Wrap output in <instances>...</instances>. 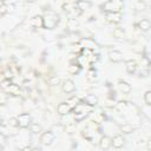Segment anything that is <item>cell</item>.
Masks as SVG:
<instances>
[{
    "instance_id": "836d02e7",
    "label": "cell",
    "mask_w": 151,
    "mask_h": 151,
    "mask_svg": "<svg viewBox=\"0 0 151 151\" xmlns=\"http://www.w3.org/2000/svg\"><path fill=\"white\" fill-rule=\"evenodd\" d=\"M35 1H37V0H26V2H31V4H32V2H35Z\"/></svg>"
},
{
    "instance_id": "5bb4252c",
    "label": "cell",
    "mask_w": 151,
    "mask_h": 151,
    "mask_svg": "<svg viewBox=\"0 0 151 151\" xmlns=\"http://www.w3.org/2000/svg\"><path fill=\"white\" fill-rule=\"evenodd\" d=\"M125 67H126L127 73L133 74V73H136L138 65H137V63H136L134 60H129V61H126V66H125Z\"/></svg>"
},
{
    "instance_id": "9a60e30c",
    "label": "cell",
    "mask_w": 151,
    "mask_h": 151,
    "mask_svg": "<svg viewBox=\"0 0 151 151\" xmlns=\"http://www.w3.org/2000/svg\"><path fill=\"white\" fill-rule=\"evenodd\" d=\"M31 25L35 28H40L42 27V17L41 15H34L31 19Z\"/></svg>"
},
{
    "instance_id": "277c9868",
    "label": "cell",
    "mask_w": 151,
    "mask_h": 151,
    "mask_svg": "<svg viewBox=\"0 0 151 151\" xmlns=\"http://www.w3.org/2000/svg\"><path fill=\"white\" fill-rule=\"evenodd\" d=\"M54 138H55V136L52 131H45L40 136V143L44 145H51L54 142Z\"/></svg>"
},
{
    "instance_id": "9c48e42d",
    "label": "cell",
    "mask_w": 151,
    "mask_h": 151,
    "mask_svg": "<svg viewBox=\"0 0 151 151\" xmlns=\"http://www.w3.org/2000/svg\"><path fill=\"white\" fill-rule=\"evenodd\" d=\"M109 58L113 63H119L123 60V53L120 51H117V50H111L109 52Z\"/></svg>"
},
{
    "instance_id": "3957f363",
    "label": "cell",
    "mask_w": 151,
    "mask_h": 151,
    "mask_svg": "<svg viewBox=\"0 0 151 151\" xmlns=\"http://www.w3.org/2000/svg\"><path fill=\"white\" fill-rule=\"evenodd\" d=\"M17 119H18L19 126H20V127H22V129L28 127V126H29V124L32 123V122H31V116H29L28 113H26V112L20 113V114L17 117Z\"/></svg>"
},
{
    "instance_id": "d4e9b609",
    "label": "cell",
    "mask_w": 151,
    "mask_h": 151,
    "mask_svg": "<svg viewBox=\"0 0 151 151\" xmlns=\"http://www.w3.org/2000/svg\"><path fill=\"white\" fill-rule=\"evenodd\" d=\"M66 101H67V103H68V105H70V106L73 109V107H74V106L78 104V103H80V99H79L78 97H76V96H74V97H71V98H68Z\"/></svg>"
},
{
    "instance_id": "1f68e13d",
    "label": "cell",
    "mask_w": 151,
    "mask_h": 151,
    "mask_svg": "<svg viewBox=\"0 0 151 151\" xmlns=\"http://www.w3.org/2000/svg\"><path fill=\"white\" fill-rule=\"evenodd\" d=\"M5 74H6V79H12V77H13L12 72H6Z\"/></svg>"
},
{
    "instance_id": "44dd1931",
    "label": "cell",
    "mask_w": 151,
    "mask_h": 151,
    "mask_svg": "<svg viewBox=\"0 0 151 151\" xmlns=\"http://www.w3.org/2000/svg\"><path fill=\"white\" fill-rule=\"evenodd\" d=\"M66 25H67V27L70 29H77L78 26H79V22H78V20L76 18H71V19L67 20V24Z\"/></svg>"
},
{
    "instance_id": "cb8c5ba5",
    "label": "cell",
    "mask_w": 151,
    "mask_h": 151,
    "mask_svg": "<svg viewBox=\"0 0 151 151\" xmlns=\"http://www.w3.org/2000/svg\"><path fill=\"white\" fill-rule=\"evenodd\" d=\"M80 71V65L79 64H71L68 66V72L72 74H77Z\"/></svg>"
},
{
    "instance_id": "603a6c76",
    "label": "cell",
    "mask_w": 151,
    "mask_h": 151,
    "mask_svg": "<svg viewBox=\"0 0 151 151\" xmlns=\"http://www.w3.org/2000/svg\"><path fill=\"white\" fill-rule=\"evenodd\" d=\"M113 35H114V38H118V39L124 38V35H125V31H124V28H122V27H117V28H114V31H113Z\"/></svg>"
},
{
    "instance_id": "f546056e",
    "label": "cell",
    "mask_w": 151,
    "mask_h": 151,
    "mask_svg": "<svg viewBox=\"0 0 151 151\" xmlns=\"http://www.w3.org/2000/svg\"><path fill=\"white\" fill-rule=\"evenodd\" d=\"M63 9L65 12H70V11H73L74 9V6L72 4H70V2H66V4L63 5Z\"/></svg>"
},
{
    "instance_id": "7c38bea8",
    "label": "cell",
    "mask_w": 151,
    "mask_h": 151,
    "mask_svg": "<svg viewBox=\"0 0 151 151\" xmlns=\"http://www.w3.org/2000/svg\"><path fill=\"white\" fill-rule=\"evenodd\" d=\"M84 103H86L87 105H90V106H96L97 104H98V98H97V96L96 94H92V93H90V94H87L85 98H84Z\"/></svg>"
},
{
    "instance_id": "8992f818",
    "label": "cell",
    "mask_w": 151,
    "mask_h": 151,
    "mask_svg": "<svg viewBox=\"0 0 151 151\" xmlns=\"http://www.w3.org/2000/svg\"><path fill=\"white\" fill-rule=\"evenodd\" d=\"M105 18L109 22L118 24L122 20V14H120V12H109L105 14Z\"/></svg>"
},
{
    "instance_id": "6da1fadb",
    "label": "cell",
    "mask_w": 151,
    "mask_h": 151,
    "mask_svg": "<svg viewBox=\"0 0 151 151\" xmlns=\"http://www.w3.org/2000/svg\"><path fill=\"white\" fill-rule=\"evenodd\" d=\"M59 24V15L48 12L42 17V27L47 28V29H53L57 27V25Z\"/></svg>"
},
{
    "instance_id": "52a82bcc",
    "label": "cell",
    "mask_w": 151,
    "mask_h": 151,
    "mask_svg": "<svg viewBox=\"0 0 151 151\" xmlns=\"http://www.w3.org/2000/svg\"><path fill=\"white\" fill-rule=\"evenodd\" d=\"M71 110H72V107L68 105L67 101H63V103H60V104L57 106V112H58L60 116H66V114H68Z\"/></svg>"
},
{
    "instance_id": "7a4b0ae2",
    "label": "cell",
    "mask_w": 151,
    "mask_h": 151,
    "mask_svg": "<svg viewBox=\"0 0 151 151\" xmlns=\"http://www.w3.org/2000/svg\"><path fill=\"white\" fill-rule=\"evenodd\" d=\"M123 6H124L123 0H107L106 2H104L101 8L106 13H109V12H119Z\"/></svg>"
},
{
    "instance_id": "30bf717a",
    "label": "cell",
    "mask_w": 151,
    "mask_h": 151,
    "mask_svg": "<svg viewBox=\"0 0 151 151\" xmlns=\"http://www.w3.org/2000/svg\"><path fill=\"white\" fill-rule=\"evenodd\" d=\"M118 90L122 92V93H125V94H127V93H130L131 92V85L129 84V83H126V81H124V80H119L118 81Z\"/></svg>"
},
{
    "instance_id": "ac0fdd59",
    "label": "cell",
    "mask_w": 151,
    "mask_h": 151,
    "mask_svg": "<svg viewBox=\"0 0 151 151\" xmlns=\"http://www.w3.org/2000/svg\"><path fill=\"white\" fill-rule=\"evenodd\" d=\"M29 130H31L32 133L39 134V133L42 131V127H41V125L38 124V123H31V124H29Z\"/></svg>"
},
{
    "instance_id": "ba28073f",
    "label": "cell",
    "mask_w": 151,
    "mask_h": 151,
    "mask_svg": "<svg viewBox=\"0 0 151 151\" xmlns=\"http://www.w3.org/2000/svg\"><path fill=\"white\" fill-rule=\"evenodd\" d=\"M124 144H125V139L122 134H117L111 139V145H113V147H116V149L123 147Z\"/></svg>"
},
{
    "instance_id": "4316f807",
    "label": "cell",
    "mask_w": 151,
    "mask_h": 151,
    "mask_svg": "<svg viewBox=\"0 0 151 151\" xmlns=\"http://www.w3.org/2000/svg\"><path fill=\"white\" fill-rule=\"evenodd\" d=\"M48 83H50V85L55 86V85H59L60 79H59V77H58V76H51V78L48 79Z\"/></svg>"
},
{
    "instance_id": "d6a6232c",
    "label": "cell",
    "mask_w": 151,
    "mask_h": 151,
    "mask_svg": "<svg viewBox=\"0 0 151 151\" xmlns=\"http://www.w3.org/2000/svg\"><path fill=\"white\" fill-rule=\"evenodd\" d=\"M5 140H6V138L4 137L2 133H0V143H5Z\"/></svg>"
},
{
    "instance_id": "f1b7e54d",
    "label": "cell",
    "mask_w": 151,
    "mask_h": 151,
    "mask_svg": "<svg viewBox=\"0 0 151 151\" xmlns=\"http://www.w3.org/2000/svg\"><path fill=\"white\" fill-rule=\"evenodd\" d=\"M11 127H18L19 126V123H18V119H17V117H11L9 119H8V123H7Z\"/></svg>"
},
{
    "instance_id": "7402d4cb",
    "label": "cell",
    "mask_w": 151,
    "mask_h": 151,
    "mask_svg": "<svg viewBox=\"0 0 151 151\" xmlns=\"http://www.w3.org/2000/svg\"><path fill=\"white\" fill-rule=\"evenodd\" d=\"M146 2L144 1V0H137L136 1V4H134V8L137 9V11H145L146 9Z\"/></svg>"
},
{
    "instance_id": "83f0119b",
    "label": "cell",
    "mask_w": 151,
    "mask_h": 151,
    "mask_svg": "<svg viewBox=\"0 0 151 151\" xmlns=\"http://www.w3.org/2000/svg\"><path fill=\"white\" fill-rule=\"evenodd\" d=\"M144 103H145L147 106L151 105V91H146V92L144 93Z\"/></svg>"
},
{
    "instance_id": "2e32d148",
    "label": "cell",
    "mask_w": 151,
    "mask_h": 151,
    "mask_svg": "<svg viewBox=\"0 0 151 151\" xmlns=\"http://www.w3.org/2000/svg\"><path fill=\"white\" fill-rule=\"evenodd\" d=\"M77 7L83 12V11H87L91 8V2L88 0H79L77 2Z\"/></svg>"
},
{
    "instance_id": "4dcf8cb0",
    "label": "cell",
    "mask_w": 151,
    "mask_h": 151,
    "mask_svg": "<svg viewBox=\"0 0 151 151\" xmlns=\"http://www.w3.org/2000/svg\"><path fill=\"white\" fill-rule=\"evenodd\" d=\"M9 85H11V80H9V79H5V80L1 83V87H2L4 90H6Z\"/></svg>"
},
{
    "instance_id": "e0dca14e",
    "label": "cell",
    "mask_w": 151,
    "mask_h": 151,
    "mask_svg": "<svg viewBox=\"0 0 151 151\" xmlns=\"http://www.w3.org/2000/svg\"><path fill=\"white\" fill-rule=\"evenodd\" d=\"M81 42L84 44V47H85V48L91 50V51H93V50L97 47V44H96L94 40H92V39H83ZM84 47H83V48H84Z\"/></svg>"
},
{
    "instance_id": "d6986e66",
    "label": "cell",
    "mask_w": 151,
    "mask_h": 151,
    "mask_svg": "<svg viewBox=\"0 0 151 151\" xmlns=\"http://www.w3.org/2000/svg\"><path fill=\"white\" fill-rule=\"evenodd\" d=\"M133 130H134V127H133V126H132L130 123H125V124L120 125V131H122L123 133H126V134H129V133L133 132Z\"/></svg>"
},
{
    "instance_id": "5b68a950",
    "label": "cell",
    "mask_w": 151,
    "mask_h": 151,
    "mask_svg": "<svg viewBox=\"0 0 151 151\" xmlns=\"http://www.w3.org/2000/svg\"><path fill=\"white\" fill-rule=\"evenodd\" d=\"M61 88H63V92L70 94V93H73V92L76 91V84H74L73 80H71V79H66V80L63 83Z\"/></svg>"
},
{
    "instance_id": "4fadbf2b",
    "label": "cell",
    "mask_w": 151,
    "mask_h": 151,
    "mask_svg": "<svg viewBox=\"0 0 151 151\" xmlns=\"http://www.w3.org/2000/svg\"><path fill=\"white\" fill-rule=\"evenodd\" d=\"M99 146L101 150H107L111 146V138L107 136H103L99 140Z\"/></svg>"
},
{
    "instance_id": "484cf974",
    "label": "cell",
    "mask_w": 151,
    "mask_h": 151,
    "mask_svg": "<svg viewBox=\"0 0 151 151\" xmlns=\"http://www.w3.org/2000/svg\"><path fill=\"white\" fill-rule=\"evenodd\" d=\"M86 78H87L88 80H91V81L96 80V79L98 78V76H97V71H94V70H90V71L87 72V76H86Z\"/></svg>"
},
{
    "instance_id": "8fae6325",
    "label": "cell",
    "mask_w": 151,
    "mask_h": 151,
    "mask_svg": "<svg viewBox=\"0 0 151 151\" xmlns=\"http://www.w3.org/2000/svg\"><path fill=\"white\" fill-rule=\"evenodd\" d=\"M137 27L142 31V32H147L151 27V24H150V20L149 19H142L138 24H137Z\"/></svg>"
},
{
    "instance_id": "ffe728a7",
    "label": "cell",
    "mask_w": 151,
    "mask_h": 151,
    "mask_svg": "<svg viewBox=\"0 0 151 151\" xmlns=\"http://www.w3.org/2000/svg\"><path fill=\"white\" fill-rule=\"evenodd\" d=\"M6 92H9L11 94H19V92H20V87L18 86V85H15V84H11L6 90H5Z\"/></svg>"
}]
</instances>
